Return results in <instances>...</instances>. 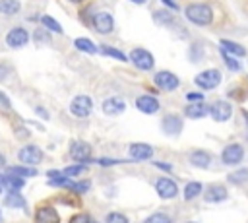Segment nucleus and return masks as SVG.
Listing matches in <instances>:
<instances>
[{
    "instance_id": "28",
    "label": "nucleus",
    "mask_w": 248,
    "mask_h": 223,
    "mask_svg": "<svg viewBox=\"0 0 248 223\" xmlns=\"http://www.w3.org/2000/svg\"><path fill=\"white\" fill-rule=\"evenodd\" d=\"M41 23H43L46 29L54 31V33H62V27H60V23H58L56 19H52L50 16H43V17H41Z\"/></svg>"
},
{
    "instance_id": "27",
    "label": "nucleus",
    "mask_w": 248,
    "mask_h": 223,
    "mask_svg": "<svg viewBox=\"0 0 248 223\" xmlns=\"http://www.w3.org/2000/svg\"><path fill=\"white\" fill-rule=\"evenodd\" d=\"M221 47H223V50H229V52H232L236 56H244L246 54L244 47H240V45H236L232 41H221Z\"/></svg>"
},
{
    "instance_id": "33",
    "label": "nucleus",
    "mask_w": 248,
    "mask_h": 223,
    "mask_svg": "<svg viewBox=\"0 0 248 223\" xmlns=\"http://www.w3.org/2000/svg\"><path fill=\"white\" fill-rule=\"evenodd\" d=\"M107 223H128V219H126V215H122V213L110 211V213L107 215Z\"/></svg>"
},
{
    "instance_id": "3",
    "label": "nucleus",
    "mask_w": 248,
    "mask_h": 223,
    "mask_svg": "<svg viewBox=\"0 0 248 223\" xmlns=\"http://www.w3.org/2000/svg\"><path fill=\"white\" fill-rule=\"evenodd\" d=\"M91 109H93V101H91V97H87V95H78V97H74L72 103H70V111H72L76 116H87V114L91 112Z\"/></svg>"
},
{
    "instance_id": "41",
    "label": "nucleus",
    "mask_w": 248,
    "mask_h": 223,
    "mask_svg": "<svg viewBox=\"0 0 248 223\" xmlns=\"http://www.w3.org/2000/svg\"><path fill=\"white\" fill-rule=\"evenodd\" d=\"M155 19L159 21V19H161V14H155ZM163 19H165V21H170V16H167V14H163Z\"/></svg>"
},
{
    "instance_id": "30",
    "label": "nucleus",
    "mask_w": 248,
    "mask_h": 223,
    "mask_svg": "<svg viewBox=\"0 0 248 223\" xmlns=\"http://www.w3.org/2000/svg\"><path fill=\"white\" fill-rule=\"evenodd\" d=\"M89 186H91L89 180H81V182H72V180H68V184H66V188H72V190H76V192H85V190H89Z\"/></svg>"
},
{
    "instance_id": "5",
    "label": "nucleus",
    "mask_w": 248,
    "mask_h": 223,
    "mask_svg": "<svg viewBox=\"0 0 248 223\" xmlns=\"http://www.w3.org/2000/svg\"><path fill=\"white\" fill-rule=\"evenodd\" d=\"M17 157L21 163H27V165H37L43 161V151L37 147V145H25L17 151Z\"/></svg>"
},
{
    "instance_id": "7",
    "label": "nucleus",
    "mask_w": 248,
    "mask_h": 223,
    "mask_svg": "<svg viewBox=\"0 0 248 223\" xmlns=\"http://www.w3.org/2000/svg\"><path fill=\"white\" fill-rule=\"evenodd\" d=\"M242 157H244V149H242L240 143H231V145H227V147L223 149V153H221V159H223V163H227V165H236V163H240Z\"/></svg>"
},
{
    "instance_id": "4",
    "label": "nucleus",
    "mask_w": 248,
    "mask_h": 223,
    "mask_svg": "<svg viewBox=\"0 0 248 223\" xmlns=\"http://www.w3.org/2000/svg\"><path fill=\"white\" fill-rule=\"evenodd\" d=\"M130 58H132V62L140 68V70H151L153 68V54L149 52V50H145V48H134L132 50V54H130Z\"/></svg>"
},
{
    "instance_id": "10",
    "label": "nucleus",
    "mask_w": 248,
    "mask_h": 223,
    "mask_svg": "<svg viewBox=\"0 0 248 223\" xmlns=\"http://www.w3.org/2000/svg\"><path fill=\"white\" fill-rule=\"evenodd\" d=\"M209 114H211L213 120H217V122H225V120L231 118L232 109H231L229 103H225V101H217V103H213V105L209 107Z\"/></svg>"
},
{
    "instance_id": "17",
    "label": "nucleus",
    "mask_w": 248,
    "mask_h": 223,
    "mask_svg": "<svg viewBox=\"0 0 248 223\" xmlns=\"http://www.w3.org/2000/svg\"><path fill=\"white\" fill-rule=\"evenodd\" d=\"M225 198H227V188L221 186V184H211V186L205 190V202L217 204V202H223Z\"/></svg>"
},
{
    "instance_id": "6",
    "label": "nucleus",
    "mask_w": 248,
    "mask_h": 223,
    "mask_svg": "<svg viewBox=\"0 0 248 223\" xmlns=\"http://www.w3.org/2000/svg\"><path fill=\"white\" fill-rule=\"evenodd\" d=\"M155 190L163 200H170V198H174L178 194V186H176V182L172 178H159L155 182Z\"/></svg>"
},
{
    "instance_id": "45",
    "label": "nucleus",
    "mask_w": 248,
    "mask_h": 223,
    "mask_svg": "<svg viewBox=\"0 0 248 223\" xmlns=\"http://www.w3.org/2000/svg\"><path fill=\"white\" fill-rule=\"evenodd\" d=\"M244 116H246V118H248V112H244Z\"/></svg>"
},
{
    "instance_id": "15",
    "label": "nucleus",
    "mask_w": 248,
    "mask_h": 223,
    "mask_svg": "<svg viewBox=\"0 0 248 223\" xmlns=\"http://www.w3.org/2000/svg\"><path fill=\"white\" fill-rule=\"evenodd\" d=\"M128 151H130V157L136 161H145L153 155V147L147 143H132Z\"/></svg>"
},
{
    "instance_id": "31",
    "label": "nucleus",
    "mask_w": 248,
    "mask_h": 223,
    "mask_svg": "<svg viewBox=\"0 0 248 223\" xmlns=\"http://www.w3.org/2000/svg\"><path fill=\"white\" fill-rule=\"evenodd\" d=\"M143 223H170V217L167 213H151Z\"/></svg>"
},
{
    "instance_id": "13",
    "label": "nucleus",
    "mask_w": 248,
    "mask_h": 223,
    "mask_svg": "<svg viewBox=\"0 0 248 223\" xmlns=\"http://www.w3.org/2000/svg\"><path fill=\"white\" fill-rule=\"evenodd\" d=\"M35 221L37 223H60V217H58V213L52 206H43V207L37 209Z\"/></svg>"
},
{
    "instance_id": "25",
    "label": "nucleus",
    "mask_w": 248,
    "mask_h": 223,
    "mask_svg": "<svg viewBox=\"0 0 248 223\" xmlns=\"http://www.w3.org/2000/svg\"><path fill=\"white\" fill-rule=\"evenodd\" d=\"M202 192V182H188L184 188V200H194L198 194Z\"/></svg>"
},
{
    "instance_id": "22",
    "label": "nucleus",
    "mask_w": 248,
    "mask_h": 223,
    "mask_svg": "<svg viewBox=\"0 0 248 223\" xmlns=\"http://www.w3.org/2000/svg\"><path fill=\"white\" fill-rule=\"evenodd\" d=\"M17 12H19V2L17 0H0V14L14 16Z\"/></svg>"
},
{
    "instance_id": "1",
    "label": "nucleus",
    "mask_w": 248,
    "mask_h": 223,
    "mask_svg": "<svg viewBox=\"0 0 248 223\" xmlns=\"http://www.w3.org/2000/svg\"><path fill=\"white\" fill-rule=\"evenodd\" d=\"M186 17L192 21V23H198V25H209L211 19H213V12L209 6L205 4H190L186 8Z\"/></svg>"
},
{
    "instance_id": "39",
    "label": "nucleus",
    "mask_w": 248,
    "mask_h": 223,
    "mask_svg": "<svg viewBox=\"0 0 248 223\" xmlns=\"http://www.w3.org/2000/svg\"><path fill=\"white\" fill-rule=\"evenodd\" d=\"M35 39H37V41H39V39H43V41H48V37H46L43 31H39V29L35 31Z\"/></svg>"
},
{
    "instance_id": "46",
    "label": "nucleus",
    "mask_w": 248,
    "mask_h": 223,
    "mask_svg": "<svg viewBox=\"0 0 248 223\" xmlns=\"http://www.w3.org/2000/svg\"><path fill=\"white\" fill-rule=\"evenodd\" d=\"M72 2H79V0H72Z\"/></svg>"
},
{
    "instance_id": "8",
    "label": "nucleus",
    "mask_w": 248,
    "mask_h": 223,
    "mask_svg": "<svg viewBox=\"0 0 248 223\" xmlns=\"http://www.w3.org/2000/svg\"><path fill=\"white\" fill-rule=\"evenodd\" d=\"M93 27H95L99 33L107 35V33L112 31V27H114V19H112L110 14H107V12H99V14L93 16Z\"/></svg>"
},
{
    "instance_id": "14",
    "label": "nucleus",
    "mask_w": 248,
    "mask_h": 223,
    "mask_svg": "<svg viewBox=\"0 0 248 223\" xmlns=\"http://www.w3.org/2000/svg\"><path fill=\"white\" fill-rule=\"evenodd\" d=\"M70 155H72L74 161H79V163L81 161H87L91 157V145L85 143V142H76L72 145V149H70Z\"/></svg>"
},
{
    "instance_id": "19",
    "label": "nucleus",
    "mask_w": 248,
    "mask_h": 223,
    "mask_svg": "<svg viewBox=\"0 0 248 223\" xmlns=\"http://www.w3.org/2000/svg\"><path fill=\"white\" fill-rule=\"evenodd\" d=\"M207 112H209V107H207L205 103H202V101L192 103V105L186 107V116H188V118H202V116H205Z\"/></svg>"
},
{
    "instance_id": "11",
    "label": "nucleus",
    "mask_w": 248,
    "mask_h": 223,
    "mask_svg": "<svg viewBox=\"0 0 248 223\" xmlns=\"http://www.w3.org/2000/svg\"><path fill=\"white\" fill-rule=\"evenodd\" d=\"M27 39H29V33H27L23 27H14V29L8 31V35H6V43H8V47H12V48L23 47V45L27 43Z\"/></svg>"
},
{
    "instance_id": "36",
    "label": "nucleus",
    "mask_w": 248,
    "mask_h": 223,
    "mask_svg": "<svg viewBox=\"0 0 248 223\" xmlns=\"http://www.w3.org/2000/svg\"><path fill=\"white\" fill-rule=\"evenodd\" d=\"M223 58H225V62H227V66H229L231 70H238V68H240V64H238L236 60H232V58H231V56H229L225 50H223Z\"/></svg>"
},
{
    "instance_id": "16",
    "label": "nucleus",
    "mask_w": 248,
    "mask_h": 223,
    "mask_svg": "<svg viewBox=\"0 0 248 223\" xmlns=\"http://www.w3.org/2000/svg\"><path fill=\"white\" fill-rule=\"evenodd\" d=\"M180 130H182V120H180V116L169 114V116L163 118V132H165L167 136H176V134H180Z\"/></svg>"
},
{
    "instance_id": "42",
    "label": "nucleus",
    "mask_w": 248,
    "mask_h": 223,
    "mask_svg": "<svg viewBox=\"0 0 248 223\" xmlns=\"http://www.w3.org/2000/svg\"><path fill=\"white\" fill-rule=\"evenodd\" d=\"M163 2H165L167 6H170V8H176V2H174V0H163Z\"/></svg>"
},
{
    "instance_id": "38",
    "label": "nucleus",
    "mask_w": 248,
    "mask_h": 223,
    "mask_svg": "<svg viewBox=\"0 0 248 223\" xmlns=\"http://www.w3.org/2000/svg\"><path fill=\"white\" fill-rule=\"evenodd\" d=\"M190 101H202V93H188L186 95Z\"/></svg>"
},
{
    "instance_id": "43",
    "label": "nucleus",
    "mask_w": 248,
    "mask_h": 223,
    "mask_svg": "<svg viewBox=\"0 0 248 223\" xmlns=\"http://www.w3.org/2000/svg\"><path fill=\"white\" fill-rule=\"evenodd\" d=\"M4 165H6V157H4V155H2V153H0V169H2V167H4Z\"/></svg>"
},
{
    "instance_id": "21",
    "label": "nucleus",
    "mask_w": 248,
    "mask_h": 223,
    "mask_svg": "<svg viewBox=\"0 0 248 223\" xmlns=\"http://www.w3.org/2000/svg\"><path fill=\"white\" fill-rule=\"evenodd\" d=\"M0 184H4V186H8V188H12V190H19L25 182H23V178L21 176H17V175H6V176H2L0 175Z\"/></svg>"
},
{
    "instance_id": "29",
    "label": "nucleus",
    "mask_w": 248,
    "mask_h": 223,
    "mask_svg": "<svg viewBox=\"0 0 248 223\" xmlns=\"http://www.w3.org/2000/svg\"><path fill=\"white\" fill-rule=\"evenodd\" d=\"M10 173H12V175H17V176H21V178H25V176H35V175H37V171H35V169H29V167H12Z\"/></svg>"
},
{
    "instance_id": "35",
    "label": "nucleus",
    "mask_w": 248,
    "mask_h": 223,
    "mask_svg": "<svg viewBox=\"0 0 248 223\" xmlns=\"http://www.w3.org/2000/svg\"><path fill=\"white\" fill-rule=\"evenodd\" d=\"M70 223H91V219H89L87 213H76V215L70 219Z\"/></svg>"
},
{
    "instance_id": "26",
    "label": "nucleus",
    "mask_w": 248,
    "mask_h": 223,
    "mask_svg": "<svg viewBox=\"0 0 248 223\" xmlns=\"http://www.w3.org/2000/svg\"><path fill=\"white\" fill-rule=\"evenodd\" d=\"M229 182L232 184H240V182H246L248 180V169H238V171H232L229 176H227Z\"/></svg>"
},
{
    "instance_id": "34",
    "label": "nucleus",
    "mask_w": 248,
    "mask_h": 223,
    "mask_svg": "<svg viewBox=\"0 0 248 223\" xmlns=\"http://www.w3.org/2000/svg\"><path fill=\"white\" fill-rule=\"evenodd\" d=\"M85 169H87L85 165H72V167H66V169H64V175H66V176H74V175L83 173Z\"/></svg>"
},
{
    "instance_id": "18",
    "label": "nucleus",
    "mask_w": 248,
    "mask_h": 223,
    "mask_svg": "<svg viewBox=\"0 0 248 223\" xmlns=\"http://www.w3.org/2000/svg\"><path fill=\"white\" fill-rule=\"evenodd\" d=\"M124 109H126V103L122 99H116V97H110V99H107L103 103L105 114H120Z\"/></svg>"
},
{
    "instance_id": "20",
    "label": "nucleus",
    "mask_w": 248,
    "mask_h": 223,
    "mask_svg": "<svg viewBox=\"0 0 248 223\" xmlns=\"http://www.w3.org/2000/svg\"><path fill=\"white\" fill-rule=\"evenodd\" d=\"M190 163L194 165V167H200V169H205L209 163H211V155L207 153V151H194L192 155H190Z\"/></svg>"
},
{
    "instance_id": "9",
    "label": "nucleus",
    "mask_w": 248,
    "mask_h": 223,
    "mask_svg": "<svg viewBox=\"0 0 248 223\" xmlns=\"http://www.w3.org/2000/svg\"><path fill=\"white\" fill-rule=\"evenodd\" d=\"M155 85L159 89H165V91H172L178 87V78L172 74V72H159L155 74Z\"/></svg>"
},
{
    "instance_id": "23",
    "label": "nucleus",
    "mask_w": 248,
    "mask_h": 223,
    "mask_svg": "<svg viewBox=\"0 0 248 223\" xmlns=\"http://www.w3.org/2000/svg\"><path fill=\"white\" fill-rule=\"evenodd\" d=\"M74 45H76V48H79V50H83V52H87V54H95V52H97V47L93 45L91 39H83V37H79V39L74 41Z\"/></svg>"
},
{
    "instance_id": "37",
    "label": "nucleus",
    "mask_w": 248,
    "mask_h": 223,
    "mask_svg": "<svg viewBox=\"0 0 248 223\" xmlns=\"http://www.w3.org/2000/svg\"><path fill=\"white\" fill-rule=\"evenodd\" d=\"M155 167H157V169H163V171H170V169H172L169 163H161V161H157V163H155Z\"/></svg>"
},
{
    "instance_id": "24",
    "label": "nucleus",
    "mask_w": 248,
    "mask_h": 223,
    "mask_svg": "<svg viewBox=\"0 0 248 223\" xmlns=\"http://www.w3.org/2000/svg\"><path fill=\"white\" fill-rule=\"evenodd\" d=\"M4 204H6L8 207H25V200H23V198L17 194V190L8 192V196H6Z\"/></svg>"
},
{
    "instance_id": "44",
    "label": "nucleus",
    "mask_w": 248,
    "mask_h": 223,
    "mask_svg": "<svg viewBox=\"0 0 248 223\" xmlns=\"http://www.w3.org/2000/svg\"><path fill=\"white\" fill-rule=\"evenodd\" d=\"M130 2H136V4H143L145 0H130Z\"/></svg>"
},
{
    "instance_id": "2",
    "label": "nucleus",
    "mask_w": 248,
    "mask_h": 223,
    "mask_svg": "<svg viewBox=\"0 0 248 223\" xmlns=\"http://www.w3.org/2000/svg\"><path fill=\"white\" fill-rule=\"evenodd\" d=\"M194 81H196V85L202 87V89H213V87H217L219 81H221V72H219V70H205V72L198 74Z\"/></svg>"
},
{
    "instance_id": "40",
    "label": "nucleus",
    "mask_w": 248,
    "mask_h": 223,
    "mask_svg": "<svg viewBox=\"0 0 248 223\" xmlns=\"http://www.w3.org/2000/svg\"><path fill=\"white\" fill-rule=\"evenodd\" d=\"M0 101L4 103V107H10V101H8V97H6V95H4L2 91H0Z\"/></svg>"
},
{
    "instance_id": "32",
    "label": "nucleus",
    "mask_w": 248,
    "mask_h": 223,
    "mask_svg": "<svg viewBox=\"0 0 248 223\" xmlns=\"http://www.w3.org/2000/svg\"><path fill=\"white\" fill-rule=\"evenodd\" d=\"M101 52H105V54H108V56H112V58H116V60H128L120 50H116V48H110V47H101Z\"/></svg>"
},
{
    "instance_id": "47",
    "label": "nucleus",
    "mask_w": 248,
    "mask_h": 223,
    "mask_svg": "<svg viewBox=\"0 0 248 223\" xmlns=\"http://www.w3.org/2000/svg\"><path fill=\"white\" fill-rule=\"evenodd\" d=\"M188 223H194V221H188Z\"/></svg>"
},
{
    "instance_id": "12",
    "label": "nucleus",
    "mask_w": 248,
    "mask_h": 223,
    "mask_svg": "<svg viewBox=\"0 0 248 223\" xmlns=\"http://www.w3.org/2000/svg\"><path fill=\"white\" fill-rule=\"evenodd\" d=\"M136 107L145 114H153V112L159 111V101L155 97H151V95H140L136 99Z\"/></svg>"
}]
</instances>
